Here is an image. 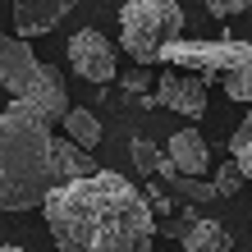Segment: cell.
<instances>
[{
	"label": "cell",
	"mask_w": 252,
	"mask_h": 252,
	"mask_svg": "<svg viewBox=\"0 0 252 252\" xmlns=\"http://www.w3.org/2000/svg\"><path fill=\"white\" fill-rule=\"evenodd\" d=\"M41 216L60 252H152L160 234L147 192L115 170L55 188Z\"/></svg>",
	"instance_id": "obj_1"
},
{
	"label": "cell",
	"mask_w": 252,
	"mask_h": 252,
	"mask_svg": "<svg viewBox=\"0 0 252 252\" xmlns=\"http://www.w3.org/2000/svg\"><path fill=\"white\" fill-rule=\"evenodd\" d=\"M55 188V124L37 106L9 101L0 110V206L32 211L51 202Z\"/></svg>",
	"instance_id": "obj_2"
},
{
	"label": "cell",
	"mask_w": 252,
	"mask_h": 252,
	"mask_svg": "<svg viewBox=\"0 0 252 252\" xmlns=\"http://www.w3.org/2000/svg\"><path fill=\"white\" fill-rule=\"evenodd\" d=\"M0 83H5L9 101H23V106H37L51 124L69 120V92H64V78L60 69L37 60V51L28 46L23 37H5L0 41Z\"/></svg>",
	"instance_id": "obj_3"
},
{
	"label": "cell",
	"mask_w": 252,
	"mask_h": 252,
	"mask_svg": "<svg viewBox=\"0 0 252 252\" xmlns=\"http://www.w3.org/2000/svg\"><path fill=\"white\" fill-rule=\"evenodd\" d=\"M174 41H184L179 0H128L120 9V46L138 60V69H152L156 60H165Z\"/></svg>",
	"instance_id": "obj_4"
},
{
	"label": "cell",
	"mask_w": 252,
	"mask_h": 252,
	"mask_svg": "<svg viewBox=\"0 0 252 252\" xmlns=\"http://www.w3.org/2000/svg\"><path fill=\"white\" fill-rule=\"evenodd\" d=\"M252 60V41H234V37H220V41H174L165 51V64L170 69H184V73H197V78H220L225 83L234 69H243Z\"/></svg>",
	"instance_id": "obj_5"
},
{
	"label": "cell",
	"mask_w": 252,
	"mask_h": 252,
	"mask_svg": "<svg viewBox=\"0 0 252 252\" xmlns=\"http://www.w3.org/2000/svg\"><path fill=\"white\" fill-rule=\"evenodd\" d=\"M64 55H69L73 73H78V78H87V83H96V87H106V83H115V78H124V73H120V55H115L110 37H101L96 28H83V32H73V37H69V46H64Z\"/></svg>",
	"instance_id": "obj_6"
},
{
	"label": "cell",
	"mask_w": 252,
	"mask_h": 252,
	"mask_svg": "<svg viewBox=\"0 0 252 252\" xmlns=\"http://www.w3.org/2000/svg\"><path fill=\"white\" fill-rule=\"evenodd\" d=\"M156 96H160V106L174 110V115H188V120L206 115V83L197 78V73L165 69V73L156 78Z\"/></svg>",
	"instance_id": "obj_7"
},
{
	"label": "cell",
	"mask_w": 252,
	"mask_h": 252,
	"mask_svg": "<svg viewBox=\"0 0 252 252\" xmlns=\"http://www.w3.org/2000/svg\"><path fill=\"white\" fill-rule=\"evenodd\" d=\"M78 0H14V37H46Z\"/></svg>",
	"instance_id": "obj_8"
},
{
	"label": "cell",
	"mask_w": 252,
	"mask_h": 252,
	"mask_svg": "<svg viewBox=\"0 0 252 252\" xmlns=\"http://www.w3.org/2000/svg\"><path fill=\"white\" fill-rule=\"evenodd\" d=\"M165 156H170V165L179 170L184 179H202L206 165H211V147H206V138H202L197 128H179L165 142Z\"/></svg>",
	"instance_id": "obj_9"
},
{
	"label": "cell",
	"mask_w": 252,
	"mask_h": 252,
	"mask_svg": "<svg viewBox=\"0 0 252 252\" xmlns=\"http://www.w3.org/2000/svg\"><path fill=\"white\" fill-rule=\"evenodd\" d=\"M101 165L92 160V152H83L73 138H55V179L64 184H83V179H96Z\"/></svg>",
	"instance_id": "obj_10"
},
{
	"label": "cell",
	"mask_w": 252,
	"mask_h": 252,
	"mask_svg": "<svg viewBox=\"0 0 252 252\" xmlns=\"http://www.w3.org/2000/svg\"><path fill=\"white\" fill-rule=\"evenodd\" d=\"M184 248L188 252H229L234 248V234L225 225H216V220H188Z\"/></svg>",
	"instance_id": "obj_11"
},
{
	"label": "cell",
	"mask_w": 252,
	"mask_h": 252,
	"mask_svg": "<svg viewBox=\"0 0 252 252\" xmlns=\"http://www.w3.org/2000/svg\"><path fill=\"white\" fill-rule=\"evenodd\" d=\"M64 138H73L83 152H92V147L101 142V120H96L87 106H73V110H69V120H64Z\"/></svg>",
	"instance_id": "obj_12"
},
{
	"label": "cell",
	"mask_w": 252,
	"mask_h": 252,
	"mask_svg": "<svg viewBox=\"0 0 252 252\" xmlns=\"http://www.w3.org/2000/svg\"><path fill=\"white\" fill-rule=\"evenodd\" d=\"M128 152H133V165H138V174H147V179H152V174H160V165H165V152H160L152 138H133Z\"/></svg>",
	"instance_id": "obj_13"
},
{
	"label": "cell",
	"mask_w": 252,
	"mask_h": 252,
	"mask_svg": "<svg viewBox=\"0 0 252 252\" xmlns=\"http://www.w3.org/2000/svg\"><path fill=\"white\" fill-rule=\"evenodd\" d=\"M243 179H248V174H243V165L229 156V160H220V170H216V179H211V184H216V192H220V197H234V192L243 188Z\"/></svg>",
	"instance_id": "obj_14"
},
{
	"label": "cell",
	"mask_w": 252,
	"mask_h": 252,
	"mask_svg": "<svg viewBox=\"0 0 252 252\" xmlns=\"http://www.w3.org/2000/svg\"><path fill=\"white\" fill-rule=\"evenodd\" d=\"M174 188H179V197L184 202H192V206H206V202H216L220 192H216V184H206V179H174Z\"/></svg>",
	"instance_id": "obj_15"
},
{
	"label": "cell",
	"mask_w": 252,
	"mask_h": 252,
	"mask_svg": "<svg viewBox=\"0 0 252 252\" xmlns=\"http://www.w3.org/2000/svg\"><path fill=\"white\" fill-rule=\"evenodd\" d=\"M220 87H225V96H229V101H252V60H248L243 69H234Z\"/></svg>",
	"instance_id": "obj_16"
},
{
	"label": "cell",
	"mask_w": 252,
	"mask_h": 252,
	"mask_svg": "<svg viewBox=\"0 0 252 252\" xmlns=\"http://www.w3.org/2000/svg\"><path fill=\"white\" fill-rule=\"evenodd\" d=\"M120 83H124V92H133V96H152V92H147V87H152V69H128Z\"/></svg>",
	"instance_id": "obj_17"
},
{
	"label": "cell",
	"mask_w": 252,
	"mask_h": 252,
	"mask_svg": "<svg viewBox=\"0 0 252 252\" xmlns=\"http://www.w3.org/2000/svg\"><path fill=\"white\" fill-rule=\"evenodd\" d=\"M252 0H206V9L216 14V19H234V14H243Z\"/></svg>",
	"instance_id": "obj_18"
},
{
	"label": "cell",
	"mask_w": 252,
	"mask_h": 252,
	"mask_svg": "<svg viewBox=\"0 0 252 252\" xmlns=\"http://www.w3.org/2000/svg\"><path fill=\"white\" fill-rule=\"evenodd\" d=\"M147 202H152V211H170V197H165L156 184H147Z\"/></svg>",
	"instance_id": "obj_19"
},
{
	"label": "cell",
	"mask_w": 252,
	"mask_h": 252,
	"mask_svg": "<svg viewBox=\"0 0 252 252\" xmlns=\"http://www.w3.org/2000/svg\"><path fill=\"white\" fill-rule=\"evenodd\" d=\"M239 165H243V174H248V179H252V152H248V156L239 160Z\"/></svg>",
	"instance_id": "obj_20"
},
{
	"label": "cell",
	"mask_w": 252,
	"mask_h": 252,
	"mask_svg": "<svg viewBox=\"0 0 252 252\" xmlns=\"http://www.w3.org/2000/svg\"><path fill=\"white\" fill-rule=\"evenodd\" d=\"M0 252H23V248H14V243H9V248H0Z\"/></svg>",
	"instance_id": "obj_21"
}]
</instances>
